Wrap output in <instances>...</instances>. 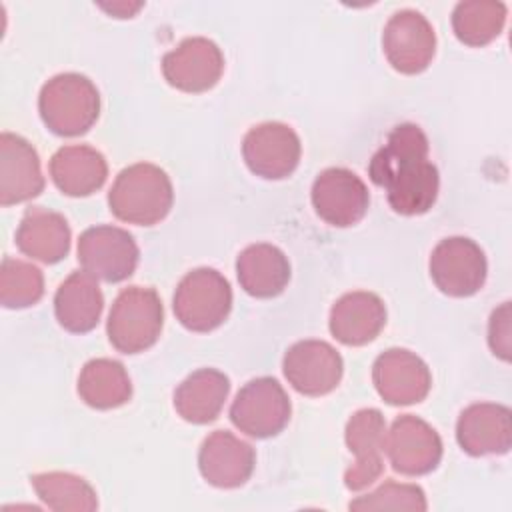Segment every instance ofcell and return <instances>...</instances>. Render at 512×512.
<instances>
[{"instance_id":"cell-31","label":"cell","mask_w":512,"mask_h":512,"mask_svg":"<svg viewBox=\"0 0 512 512\" xmlns=\"http://www.w3.org/2000/svg\"><path fill=\"white\" fill-rule=\"evenodd\" d=\"M488 344L496 356L510 360V302H504L490 316Z\"/></svg>"},{"instance_id":"cell-17","label":"cell","mask_w":512,"mask_h":512,"mask_svg":"<svg viewBox=\"0 0 512 512\" xmlns=\"http://www.w3.org/2000/svg\"><path fill=\"white\" fill-rule=\"evenodd\" d=\"M254 448L228 430L208 434L198 452L202 478L216 488H238L254 472Z\"/></svg>"},{"instance_id":"cell-28","label":"cell","mask_w":512,"mask_h":512,"mask_svg":"<svg viewBox=\"0 0 512 512\" xmlns=\"http://www.w3.org/2000/svg\"><path fill=\"white\" fill-rule=\"evenodd\" d=\"M38 498L56 512H92L98 508L94 488L70 472H42L30 478Z\"/></svg>"},{"instance_id":"cell-26","label":"cell","mask_w":512,"mask_h":512,"mask_svg":"<svg viewBox=\"0 0 512 512\" xmlns=\"http://www.w3.org/2000/svg\"><path fill=\"white\" fill-rule=\"evenodd\" d=\"M78 394L88 406L96 410L118 408L132 396L130 376L118 360H88L78 376Z\"/></svg>"},{"instance_id":"cell-6","label":"cell","mask_w":512,"mask_h":512,"mask_svg":"<svg viewBox=\"0 0 512 512\" xmlns=\"http://www.w3.org/2000/svg\"><path fill=\"white\" fill-rule=\"evenodd\" d=\"M290 412L292 404L282 384L276 378L260 376L238 390L230 406V420L252 438H270L284 430Z\"/></svg>"},{"instance_id":"cell-24","label":"cell","mask_w":512,"mask_h":512,"mask_svg":"<svg viewBox=\"0 0 512 512\" xmlns=\"http://www.w3.org/2000/svg\"><path fill=\"white\" fill-rule=\"evenodd\" d=\"M236 276L246 294L274 298L290 280V262L274 244H250L236 258Z\"/></svg>"},{"instance_id":"cell-11","label":"cell","mask_w":512,"mask_h":512,"mask_svg":"<svg viewBox=\"0 0 512 512\" xmlns=\"http://www.w3.org/2000/svg\"><path fill=\"white\" fill-rule=\"evenodd\" d=\"M370 194L364 180L348 168H326L312 184L314 212L330 226L348 228L368 210Z\"/></svg>"},{"instance_id":"cell-25","label":"cell","mask_w":512,"mask_h":512,"mask_svg":"<svg viewBox=\"0 0 512 512\" xmlns=\"http://www.w3.org/2000/svg\"><path fill=\"white\" fill-rule=\"evenodd\" d=\"M230 380L214 368L192 372L174 392L176 412L192 424L214 422L228 398Z\"/></svg>"},{"instance_id":"cell-16","label":"cell","mask_w":512,"mask_h":512,"mask_svg":"<svg viewBox=\"0 0 512 512\" xmlns=\"http://www.w3.org/2000/svg\"><path fill=\"white\" fill-rule=\"evenodd\" d=\"M346 446L354 452L356 462L344 472L348 490L358 492L370 486L382 474V452L386 446V422L380 410L362 408L350 416L344 430Z\"/></svg>"},{"instance_id":"cell-30","label":"cell","mask_w":512,"mask_h":512,"mask_svg":"<svg viewBox=\"0 0 512 512\" xmlns=\"http://www.w3.org/2000/svg\"><path fill=\"white\" fill-rule=\"evenodd\" d=\"M350 510H410L424 512L428 508L426 494L416 484L388 480L366 496H358L348 504Z\"/></svg>"},{"instance_id":"cell-13","label":"cell","mask_w":512,"mask_h":512,"mask_svg":"<svg viewBox=\"0 0 512 512\" xmlns=\"http://www.w3.org/2000/svg\"><path fill=\"white\" fill-rule=\"evenodd\" d=\"M282 370L296 392L304 396H324L340 384L344 362L338 350L328 342L300 340L286 350Z\"/></svg>"},{"instance_id":"cell-9","label":"cell","mask_w":512,"mask_h":512,"mask_svg":"<svg viewBox=\"0 0 512 512\" xmlns=\"http://www.w3.org/2000/svg\"><path fill=\"white\" fill-rule=\"evenodd\" d=\"M382 48L400 74L424 72L436 54V32L418 10L394 12L382 32Z\"/></svg>"},{"instance_id":"cell-23","label":"cell","mask_w":512,"mask_h":512,"mask_svg":"<svg viewBox=\"0 0 512 512\" xmlns=\"http://www.w3.org/2000/svg\"><path fill=\"white\" fill-rule=\"evenodd\" d=\"M104 308V296L96 278L88 272H72L54 294V314L58 324L74 334L96 328Z\"/></svg>"},{"instance_id":"cell-7","label":"cell","mask_w":512,"mask_h":512,"mask_svg":"<svg viewBox=\"0 0 512 512\" xmlns=\"http://www.w3.org/2000/svg\"><path fill=\"white\" fill-rule=\"evenodd\" d=\"M138 258V244L124 228L100 224L86 228L78 238V262L98 280L114 284L130 278Z\"/></svg>"},{"instance_id":"cell-27","label":"cell","mask_w":512,"mask_h":512,"mask_svg":"<svg viewBox=\"0 0 512 512\" xmlns=\"http://www.w3.org/2000/svg\"><path fill=\"white\" fill-rule=\"evenodd\" d=\"M506 24V4L498 0H464L452 10V30L466 46H486Z\"/></svg>"},{"instance_id":"cell-22","label":"cell","mask_w":512,"mask_h":512,"mask_svg":"<svg viewBox=\"0 0 512 512\" xmlns=\"http://www.w3.org/2000/svg\"><path fill=\"white\" fill-rule=\"evenodd\" d=\"M16 246L34 260L56 264L70 250V226L62 214L34 206L18 224Z\"/></svg>"},{"instance_id":"cell-4","label":"cell","mask_w":512,"mask_h":512,"mask_svg":"<svg viewBox=\"0 0 512 512\" xmlns=\"http://www.w3.org/2000/svg\"><path fill=\"white\" fill-rule=\"evenodd\" d=\"M162 324L164 308L158 292L154 288L128 286L110 308L106 332L118 352L138 354L156 344Z\"/></svg>"},{"instance_id":"cell-5","label":"cell","mask_w":512,"mask_h":512,"mask_svg":"<svg viewBox=\"0 0 512 512\" xmlns=\"http://www.w3.org/2000/svg\"><path fill=\"white\" fill-rule=\"evenodd\" d=\"M172 308L184 328L210 332L218 328L232 310L230 282L214 268H196L178 282Z\"/></svg>"},{"instance_id":"cell-29","label":"cell","mask_w":512,"mask_h":512,"mask_svg":"<svg viewBox=\"0 0 512 512\" xmlns=\"http://www.w3.org/2000/svg\"><path fill=\"white\" fill-rule=\"evenodd\" d=\"M44 294V276L30 262L6 256L0 266V304L4 308L34 306Z\"/></svg>"},{"instance_id":"cell-10","label":"cell","mask_w":512,"mask_h":512,"mask_svg":"<svg viewBox=\"0 0 512 512\" xmlns=\"http://www.w3.org/2000/svg\"><path fill=\"white\" fill-rule=\"evenodd\" d=\"M302 146L298 134L282 122L252 126L242 140V156L252 174L266 180L290 176L300 162Z\"/></svg>"},{"instance_id":"cell-32","label":"cell","mask_w":512,"mask_h":512,"mask_svg":"<svg viewBox=\"0 0 512 512\" xmlns=\"http://www.w3.org/2000/svg\"><path fill=\"white\" fill-rule=\"evenodd\" d=\"M100 8L106 10V12H110V14L116 16V18H130L132 14H136V12L142 8V4H140V2H136V4L114 2V4H100Z\"/></svg>"},{"instance_id":"cell-14","label":"cell","mask_w":512,"mask_h":512,"mask_svg":"<svg viewBox=\"0 0 512 512\" xmlns=\"http://www.w3.org/2000/svg\"><path fill=\"white\" fill-rule=\"evenodd\" d=\"M384 448L392 468L404 476L428 474L442 458L438 432L426 420L412 414H402L392 422Z\"/></svg>"},{"instance_id":"cell-19","label":"cell","mask_w":512,"mask_h":512,"mask_svg":"<svg viewBox=\"0 0 512 512\" xmlns=\"http://www.w3.org/2000/svg\"><path fill=\"white\" fill-rule=\"evenodd\" d=\"M44 190L40 158L34 146L12 132L0 134V204L12 206Z\"/></svg>"},{"instance_id":"cell-1","label":"cell","mask_w":512,"mask_h":512,"mask_svg":"<svg viewBox=\"0 0 512 512\" xmlns=\"http://www.w3.org/2000/svg\"><path fill=\"white\" fill-rule=\"evenodd\" d=\"M370 180L386 190L388 204L402 216L426 214L440 188L438 168L428 160V138L412 122L390 130L368 166Z\"/></svg>"},{"instance_id":"cell-3","label":"cell","mask_w":512,"mask_h":512,"mask_svg":"<svg viewBox=\"0 0 512 512\" xmlns=\"http://www.w3.org/2000/svg\"><path fill=\"white\" fill-rule=\"evenodd\" d=\"M38 110L50 132L58 136H80L98 120L100 94L88 76L62 72L42 86Z\"/></svg>"},{"instance_id":"cell-21","label":"cell","mask_w":512,"mask_h":512,"mask_svg":"<svg viewBox=\"0 0 512 512\" xmlns=\"http://www.w3.org/2000/svg\"><path fill=\"white\" fill-rule=\"evenodd\" d=\"M48 168L56 188L74 198L94 194L104 186L108 176V164L102 152L86 144L58 148L52 154Z\"/></svg>"},{"instance_id":"cell-15","label":"cell","mask_w":512,"mask_h":512,"mask_svg":"<svg viewBox=\"0 0 512 512\" xmlns=\"http://www.w3.org/2000/svg\"><path fill=\"white\" fill-rule=\"evenodd\" d=\"M372 382L380 398L392 406L422 402L432 386L426 362L406 348H388L372 366Z\"/></svg>"},{"instance_id":"cell-12","label":"cell","mask_w":512,"mask_h":512,"mask_svg":"<svg viewBox=\"0 0 512 512\" xmlns=\"http://www.w3.org/2000/svg\"><path fill=\"white\" fill-rule=\"evenodd\" d=\"M224 72V56L216 42L204 36L184 38L162 56V74L170 86L198 94L214 88Z\"/></svg>"},{"instance_id":"cell-2","label":"cell","mask_w":512,"mask_h":512,"mask_svg":"<svg viewBox=\"0 0 512 512\" xmlns=\"http://www.w3.org/2000/svg\"><path fill=\"white\" fill-rule=\"evenodd\" d=\"M172 202L174 190L168 174L150 162H138L120 170L108 192L112 214L122 222L138 226H154L164 220Z\"/></svg>"},{"instance_id":"cell-18","label":"cell","mask_w":512,"mask_h":512,"mask_svg":"<svg viewBox=\"0 0 512 512\" xmlns=\"http://www.w3.org/2000/svg\"><path fill=\"white\" fill-rule=\"evenodd\" d=\"M456 440L470 456L506 454L512 444L510 408L494 402L470 404L458 416Z\"/></svg>"},{"instance_id":"cell-8","label":"cell","mask_w":512,"mask_h":512,"mask_svg":"<svg viewBox=\"0 0 512 512\" xmlns=\"http://www.w3.org/2000/svg\"><path fill=\"white\" fill-rule=\"evenodd\" d=\"M430 276L436 288L454 298L476 294L486 282V256L482 248L466 236L440 240L430 254Z\"/></svg>"},{"instance_id":"cell-20","label":"cell","mask_w":512,"mask_h":512,"mask_svg":"<svg viewBox=\"0 0 512 512\" xmlns=\"http://www.w3.org/2000/svg\"><path fill=\"white\" fill-rule=\"evenodd\" d=\"M386 324V306L374 292H348L340 296L330 310V332L346 346H364L372 342Z\"/></svg>"}]
</instances>
